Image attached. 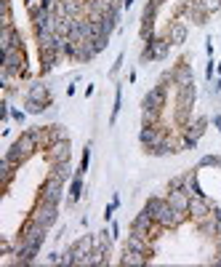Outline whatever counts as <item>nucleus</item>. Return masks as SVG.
Segmentation results:
<instances>
[{
    "label": "nucleus",
    "mask_w": 221,
    "mask_h": 267,
    "mask_svg": "<svg viewBox=\"0 0 221 267\" xmlns=\"http://www.w3.org/2000/svg\"><path fill=\"white\" fill-rule=\"evenodd\" d=\"M144 211L152 214L155 222H158L162 230H173V227H179L187 217H189V214H184V211H176V208L168 203V200H162V198H149Z\"/></svg>",
    "instance_id": "1"
},
{
    "label": "nucleus",
    "mask_w": 221,
    "mask_h": 267,
    "mask_svg": "<svg viewBox=\"0 0 221 267\" xmlns=\"http://www.w3.org/2000/svg\"><path fill=\"white\" fill-rule=\"evenodd\" d=\"M35 150H40V147H37V142H35V136H32L30 131H24V134L14 142V145H11V150L5 153V158H8L11 163H14V166L19 168V166L24 163V160L30 158L32 153H35Z\"/></svg>",
    "instance_id": "2"
},
{
    "label": "nucleus",
    "mask_w": 221,
    "mask_h": 267,
    "mask_svg": "<svg viewBox=\"0 0 221 267\" xmlns=\"http://www.w3.org/2000/svg\"><path fill=\"white\" fill-rule=\"evenodd\" d=\"M171 54V40L168 38H152L147 40L144 51H141V62H160Z\"/></svg>",
    "instance_id": "3"
},
{
    "label": "nucleus",
    "mask_w": 221,
    "mask_h": 267,
    "mask_svg": "<svg viewBox=\"0 0 221 267\" xmlns=\"http://www.w3.org/2000/svg\"><path fill=\"white\" fill-rule=\"evenodd\" d=\"M45 232H48V227H43V225H37V222H32V219H30V222L24 225L22 235H19V243L40 251V246H43V240H45Z\"/></svg>",
    "instance_id": "4"
},
{
    "label": "nucleus",
    "mask_w": 221,
    "mask_h": 267,
    "mask_svg": "<svg viewBox=\"0 0 221 267\" xmlns=\"http://www.w3.org/2000/svg\"><path fill=\"white\" fill-rule=\"evenodd\" d=\"M131 230H133V232H139V235H144V238H149V240H155L162 227H160L158 222H155L152 214L141 211V214H136V219L131 222Z\"/></svg>",
    "instance_id": "5"
},
{
    "label": "nucleus",
    "mask_w": 221,
    "mask_h": 267,
    "mask_svg": "<svg viewBox=\"0 0 221 267\" xmlns=\"http://www.w3.org/2000/svg\"><path fill=\"white\" fill-rule=\"evenodd\" d=\"M64 198V182L56 179V177H48L43 182L40 192H37V200H43V203H56L59 206V200Z\"/></svg>",
    "instance_id": "6"
},
{
    "label": "nucleus",
    "mask_w": 221,
    "mask_h": 267,
    "mask_svg": "<svg viewBox=\"0 0 221 267\" xmlns=\"http://www.w3.org/2000/svg\"><path fill=\"white\" fill-rule=\"evenodd\" d=\"M30 219L37 222V225H43V227H51L56 219H59V208H56V203H43V200H37V206L32 208Z\"/></svg>",
    "instance_id": "7"
},
{
    "label": "nucleus",
    "mask_w": 221,
    "mask_h": 267,
    "mask_svg": "<svg viewBox=\"0 0 221 267\" xmlns=\"http://www.w3.org/2000/svg\"><path fill=\"white\" fill-rule=\"evenodd\" d=\"M3 70L11 75H22L27 70V56H24V48H11L3 54Z\"/></svg>",
    "instance_id": "8"
},
{
    "label": "nucleus",
    "mask_w": 221,
    "mask_h": 267,
    "mask_svg": "<svg viewBox=\"0 0 221 267\" xmlns=\"http://www.w3.org/2000/svg\"><path fill=\"white\" fill-rule=\"evenodd\" d=\"M54 14L67 19H86V0H59Z\"/></svg>",
    "instance_id": "9"
},
{
    "label": "nucleus",
    "mask_w": 221,
    "mask_h": 267,
    "mask_svg": "<svg viewBox=\"0 0 221 267\" xmlns=\"http://www.w3.org/2000/svg\"><path fill=\"white\" fill-rule=\"evenodd\" d=\"M72 158V150H69V139H62V142H54L48 150H45V160L51 166L54 163H69Z\"/></svg>",
    "instance_id": "10"
},
{
    "label": "nucleus",
    "mask_w": 221,
    "mask_h": 267,
    "mask_svg": "<svg viewBox=\"0 0 221 267\" xmlns=\"http://www.w3.org/2000/svg\"><path fill=\"white\" fill-rule=\"evenodd\" d=\"M211 211H213V206H211V200H208L205 195H192V200H189V217L194 219V222L211 217Z\"/></svg>",
    "instance_id": "11"
},
{
    "label": "nucleus",
    "mask_w": 221,
    "mask_h": 267,
    "mask_svg": "<svg viewBox=\"0 0 221 267\" xmlns=\"http://www.w3.org/2000/svg\"><path fill=\"white\" fill-rule=\"evenodd\" d=\"M165 91H168V86H160V83H158V86L144 96L141 110H162V107H165Z\"/></svg>",
    "instance_id": "12"
},
{
    "label": "nucleus",
    "mask_w": 221,
    "mask_h": 267,
    "mask_svg": "<svg viewBox=\"0 0 221 267\" xmlns=\"http://www.w3.org/2000/svg\"><path fill=\"white\" fill-rule=\"evenodd\" d=\"M0 45H3V54L11 51V48H24L22 32H19L16 27H3V32H0Z\"/></svg>",
    "instance_id": "13"
},
{
    "label": "nucleus",
    "mask_w": 221,
    "mask_h": 267,
    "mask_svg": "<svg viewBox=\"0 0 221 267\" xmlns=\"http://www.w3.org/2000/svg\"><path fill=\"white\" fill-rule=\"evenodd\" d=\"M162 136H165V131H162V126H160V123H158V126H141L139 142L149 150V147H155V145H158V142H162Z\"/></svg>",
    "instance_id": "14"
},
{
    "label": "nucleus",
    "mask_w": 221,
    "mask_h": 267,
    "mask_svg": "<svg viewBox=\"0 0 221 267\" xmlns=\"http://www.w3.org/2000/svg\"><path fill=\"white\" fill-rule=\"evenodd\" d=\"M173 73V86L181 88V86H189V83H194V75H192V67L187 64V59H181L176 67L171 70Z\"/></svg>",
    "instance_id": "15"
},
{
    "label": "nucleus",
    "mask_w": 221,
    "mask_h": 267,
    "mask_svg": "<svg viewBox=\"0 0 221 267\" xmlns=\"http://www.w3.org/2000/svg\"><path fill=\"white\" fill-rule=\"evenodd\" d=\"M126 249H131V251H139V254H147V257H152V240L144 238V235H139V232H133L131 230V235H128L126 240Z\"/></svg>",
    "instance_id": "16"
},
{
    "label": "nucleus",
    "mask_w": 221,
    "mask_h": 267,
    "mask_svg": "<svg viewBox=\"0 0 221 267\" xmlns=\"http://www.w3.org/2000/svg\"><path fill=\"white\" fill-rule=\"evenodd\" d=\"M168 203H171L176 211H184V214H189V200H192V195H187L184 190H168Z\"/></svg>",
    "instance_id": "17"
},
{
    "label": "nucleus",
    "mask_w": 221,
    "mask_h": 267,
    "mask_svg": "<svg viewBox=\"0 0 221 267\" xmlns=\"http://www.w3.org/2000/svg\"><path fill=\"white\" fill-rule=\"evenodd\" d=\"M27 99L32 102H43L51 107V88L45 86V83H32V86L27 88Z\"/></svg>",
    "instance_id": "18"
},
{
    "label": "nucleus",
    "mask_w": 221,
    "mask_h": 267,
    "mask_svg": "<svg viewBox=\"0 0 221 267\" xmlns=\"http://www.w3.org/2000/svg\"><path fill=\"white\" fill-rule=\"evenodd\" d=\"M37 54H40V73H43V75L51 73V70L56 67V62H59V56H62L56 48H40Z\"/></svg>",
    "instance_id": "19"
},
{
    "label": "nucleus",
    "mask_w": 221,
    "mask_h": 267,
    "mask_svg": "<svg viewBox=\"0 0 221 267\" xmlns=\"http://www.w3.org/2000/svg\"><path fill=\"white\" fill-rule=\"evenodd\" d=\"M96 54H99V48H96L94 40H80L77 43V51H75V59L77 62H91Z\"/></svg>",
    "instance_id": "20"
},
{
    "label": "nucleus",
    "mask_w": 221,
    "mask_h": 267,
    "mask_svg": "<svg viewBox=\"0 0 221 267\" xmlns=\"http://www.w3.org/2000/svg\"><path fill=\"white\" fill-rule=\"evenodd\" d=\"M168 40H171V45H181L187 40V24L184 22H171V27H168Z\"/></svg>",
    "instance_id": "21"
},
{
    "label": "nucleus",
    "mask_w": 221,
    "mask_h": 267,
    "mask_svg": "<svg viewBox=\"0 0 221 267\" xmlns=\"http://www.w3.org/2000/svg\"><path fill=\"white\" fill-rule=\"evenodd\" d=\"M147 262H149L147 254H139V251H131V249L123 251V259H120V265H126V267H141Z\"/></svg>",
    "instance_id": "22"
},
{
    "label": "nucleus",
    "mask_w": 221,
    "mask_h": 267,
    "mask_svg": "<svg viewBox=\"0 0 221 267\" xmlns=\"http://www.w3.org/2000/svg\"><path fill=\"white\" fill-rule=\"evenodd\" d=\"M48 177H56V179L67 182V179H72V168H69V163H54L51 171H48Z\"/></svg>",
    "instance_id": "23"
},
{
    "label": "nucleus",
    "mask_w": 221,
    "mask_h": 267,
    "mask_svg": "<svg viewBox=\"0 0 221 267\" xmlns=\"http://www.w3.org/2000/svg\"><path fill=\"white\" fill-rule=\"evenodd\" d=\"M205 126H208V120H205V118H197L194 123H189V126H187L184 136H189V139H200V136H203V131H205Z\"/></svg>",
    "instance_id": "24"
},
{
    "label": "nucleus",
    "mask_w": 221,
    "mask_h": 267,
    "mask_svg": "<svg viewBox=\"0 0 221 267\" xmlns=\"http://www.w3.org/2000/svg\"><path fill=\"white\" fill-rule=\"evenodd\" d=\"M184 192L187 195H203V190H200V185H197V174L194 171L184 174Z\"/></svg>",
    "instance_id": "25"
},
{
    "label": "nucleus",
    "mask_w": 221,
    "mask_h": 267,
    "mask_svg": "<svg viewBox=\"0 0 221 267\" xmlns=\"http://www.w3.org/2000/svg\"><path fill=\"white\" fill-rule=\"evenodd\" d=\"M160 110H141V126H158Z\"/></svg>",
    "instance_id": "26"
},
{
    "label": "nucleus",
    "mask_w": 221,
    "mask_h": 267,
    "mask_svg": "<svg viewBox=\"0 0 221 267\" xmlns=\"http://www.w3.org/2000/svg\"><path fill=\"white\" fill-rule=\"evenodd\" d=\"M80 192H83V177L80 174H75L72 177V200L77 203V198H80Z\"/></svg>",
    "instance_id": "27"
},
{
    "label": "nucleus",
    "mask_w": 221,
    "mask_h": 267,
    "mask_svg": "<svg viewBox=\"0 0 221 267\" xmlns=\"http://www.w3.org/2000/svg\"><path fill=\"white\" fill-rule=\"evenodd\" d=\"M24 107H27V113L30 115H40L45 107H48V104H43V102H32V99H27V104H24Z\"/></svg>",
    "instance_id": "28"
},
{
    "label": "nucleus",
    "mask_w": 221,
    "mask_h": 267,
    "mask_svg": "<svg viewBox=\"0 0 221 267\" xmlns=\"http://www.w3.org/2000/svg\"><path fill=\"white\" fill-rule=\"evenodd\" d=\"M168 190H184V174H179V177L168 182Z\"/></svg>",
    "instance_id": "29"
},
{
    "label": "nucleus",
    "mask_w": 221,
    "mask_h": 267,
    "mask_svg": "<svg viewBox=\"0 0 221 267\" xmlns=\"http://www.w3.org/2000/svg\"><path fill=\"white\" fill-rule=\"evenodd\" d=\"M120 104H123V94H120V88H118V96H115V107H112V118H109V123H115V120H118Z\"/></svg>",
    "instance_id": "30"
},
{
    "label": "nucleus",
    "mask_w": 221,
    "mask_h": 267,
    "mask_svg": "<svg viewBox=\"0 0 221 267\" xmlns=\"http://www.w3.org/2000/svg\"><path fill=\"white\" fill-rule=\"evenodd\" d=\"M94 43H96V48H99V51H104V48L109 45V35H96Z\"/></svg>",
    "instance_id": "31"
},
{
    "label": "nucleus",
    "mask_w": 221,
    "mask_h": 267,
    "mask_svg": "<svg viewBox=\"0 0 221 267\" xmlns=\"http://www.w3.org/2000/svg\"><path fill=\"white\" fill-rule=\"evenodd\" d=\"M203 5H205L208 14H213V11H219V8H221V0H203Z\"/></svg>",
    "instance_id": "32"
},
{
    "label": "nucleus",
    "mask_w": 221,
    "mask_h": 267,
    "mask_svg": "<svg viewBox=\"0 0 221 267\" xmlns=\"http://www.w3.org/2000/svg\"><path fill=\"white\" fill-rule=\"evenodd\" d=\"M11 118H14L16 123H24V120H27V113H22V110H14V113H11Z\"/></svg>",
    "instance_id": "33"
},
{
    "label": "nucleus",
    "mask_w": 221,
    "mask_h": 267,
    "mask_svg": "<svg viewBox=\"0 0 221 267\" xmlns=\"http://www.w3.org/2000/svg\"><path fill=\"white\" fill-rule=\"evenodd\" d=\"M213 73H216V70H213V62H208V67H205V77H208V80H213Z\"/></svg>",
    "instance_id": "34"
},
{
    "label": "nucleus",
    "mask_w": 221,
    "mask_h": 267,
    "mask_svg": "<svg viewBox=\"0 0 221 267\" xmlns=\"http://www.w3.org/2000/svg\"><path fill=\"white\" fill-rule=\"evenodd\" d=\"M120 64H123V54L118 56V62H115V64H112V75H115V73H118V70H120Z\"/></svg>",
    "instance_id": "35"
},
{
    "label": "nucleus",
    "mask_w": 221,
    "mask_h": 267,
    "mask_svg": "<svg viewBox=\"0 0 221 267\" xmlns=\"http://www.w3.org/2000/svg\"><path fill=\"white\" fill-rule=\"evenodd\" d=\"M213 123H216V128L221 131V115H216V118H213Z\"/></svg>",
    "instance_id": "36"
},
{
    "label": "nucleus",
    "mask_w": 221,
    "mask_h": 267,
    "mask_svg": "<svg viewBox=\"0 0 221 267\" xmlns=\"http://www.w3.org/2000/svg\"><path fill=\"white\" fill-rule=\"evenodd\" d=\"M152 3H155V5H158V8H160V5L165 3V0H152Z\"/></svg>",
    "instance_id": "37"
},
{
    "label": "nucleus",
    "mask_w": 221,
    "mask_h": 267,
    "mask_svg": "<svg viewBox=\"0 0 221 267\" xmlns=\"http://www.w3.org/2000/svg\"><path fill=\"white\" fill-rule=\"evenodd\" d=\"M216 91H221V77H219V80H216Z\"/></svg>",
    "instance_id": "38"
}]
</instances>
